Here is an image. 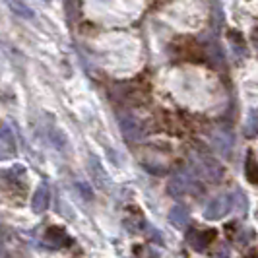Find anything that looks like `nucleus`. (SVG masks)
<instances>
[{
	"mask_svg": "<svg viewBox=\"0 0 258 258\" xmlns=\"http://www.w3.org/2000/svg\"><path fill=\"white\" fill-rule=\"evenodd\" d=\"M169 192L173 194V196H184V194L192 192V190H202V186L196 182L190 173H186V171H181V173H177V175H173L171 179H169V184H167Z\"/></svg>",
	"mask_w": 258,
	"mask_h": 258,
	"instance_id": "1",
	"label": "nucleus"
},
{
	"mask_svg": "<svg viewBox=\"0 0 258 258\" xmlns=\"http://www.w3.org/2000/svg\"><path fill=\"white\" fill-rule=\"evenodd\" d=\"M233 206V200L229 194H220V196H216L214 200H210V204L206 206L204 210V218L210 221L214 220H221Z\"/></svg>",
	"mask_w": 258,
	"mask_h": 258,
	"instance_id": "2",
	"label": "nucleus"
},
{
	"mask_svg": "<svg viewBox=\"0 0 258 258\" xmlns=\"http://www.w3.org/2000/svg\"><path fill=\"white\" fill-rule=\"evenodd\" d=\"M196 163H198L200 173L206 177L208 181L218 182V181H221V179H223V167H221L216 159L206 157V155H200V157L196 159Z\"/></svg>",
	"mask_w": 258,
	"mask_h": 258,
	"instance_id": "3",
	"label": "nucleus"
},
{
	"mask_svg": "<svg viewBox=\"0 0 258 258\" xmlns=\"http://www.w3.org/2000/svg\"><path fill=\"white\" fill-rule=\"evenodd\" d=\"M118 124H120V130H122V136L130 140V142H136L142 138V124L134 118L132 115H120L118 118Z\"/></svg>",
	"mask_w": 258,
	"mask_h": 258,
	"instance_id": "4",
	"label": "nucleus"
},
{
	"mask_svg": "<svg viewBox=\"0 0 258 258\" xmlns=\"http://www.w3.org/2000/svg\"><path fill=\"white\" fill-rule=\"evenodd\" d=\"M49 202H51L49 186H47V184H39L37 190L31 196V208H33V212H37V214L45 212V210L49 208Z\"/></svg>",
	"mask_w": 258,
	"mask_h": 258,
	"instance_id": "5",
	"label": "nucleus"
},
{
	"mask_svg": "<svg viewBox=\"0 0 258 258\" xmlns=\"http://www.w3.org/2000/svg\"><path fill=\"white\" fill-rule=\"evenodd\" d=\"M212 142L216 146V150L223 155H229L231 154V148H233V136L227 132V130H216L212 134Z\"/></svg>",
	"mask_w": 258,
	"mask_h": 258,
	"instance_id": "6",
	"label": "nucleus"
},
{
	"mask_svg": "<svg viewBox=\"0 0 258 258\" xmlns=\"http://www.w3.org/2000/svg\"><path fill=\"white\" fill-rule=\"evenodd\" d=\"M214 239H216V231H214V229H210V231H194L188 235V243H190L196 250H204Z\"/></svg>",
	"mask_w": 258,
	"mask_h": 258,
	"instance_id": "7",
	"label": "nucleus"
},
{
	"mask_svg": "<svg viewBox=\"0 0 258 258\" xmlns=\"http://www.w3.org/2000/svg\"><path fill=\"white\" fill-rule=\"evenodd\" d=\"M6 4H8V8H10L16 16H20V18H24V20H33V18H35V12L31 10V6L27 4L26 0H6Z\"/></svg>",
	"mask_w": 258,
	"mask_h": 258,
	"instance_id": "8",
	"label": "nucleus"
},
{
	"mask_svg": "<svg viewBox=\"0 0 258 258\" xmlns=\"http://www.w3.org/2000/svg\"><path fill=\"white\" fill-rule=\"evenodd\" d=\"M190 220V216H188V210L184 206H173L171 208V212H169V221L173 223V225H177V227H184L186 223Z\"/></svg>",
	"mask_w": 258,
	"mask_h": 258,
	"instance_id": "9",
	"label": "nucleus"
},
{
	"mask_svg": "<svg viewBox=\"0 0 258 258\" xmlns=\"http://www.w3.org/2000/svg\"><path fill=\"white\" fill-rule=\"evenodd\" d=\"M245 173H246V179H248V181L252 182V184H258V163L252 159V155L246 157Z\"/></svg>",
	"mask_w": 258,
	"mask_h": 258,
	"instance_id": "10",
	"label": "nucleus"
}]
</instances>
